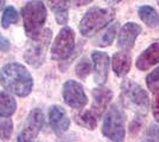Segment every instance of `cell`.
Returning <instances> with one entry per match:
<instances>
[{
    "label": "cell",
    "instance_id": "5bb4252c",
    "mask_svg": "<svg viewBox=\"0 0 159 142\" xmlns=\"http://www.w3.org/2000/svg\"><path fill=\"white\" fill-rule=\"evenodd\" d=\"M159 63V43H154L150 47H147L137 59V68L141 71H146L153 65Z\"/></svg>",
    "mask_w": 159,
    "mask_h": 142
},
{
    "label": "cell",
    "instance_id": "f1b7e54d",
    "mask_svg": "<svg viewBox=\"0 0 159 142\" xmlns=\"http://www.w3.org/2000/svg\"><path fill=\"white\" fill-rule=\"evenodd\" d=\"M107 4H109V5H114V4H118V2H120L121 0H105Z\"/></svg>",
    "mask_w": 159,
    "mask_h": 142
},
{
    "label": "cell",
    "instance_id": "83f0119b",
    "mask_svg": "<svg viewBox=\"0 0 159 142\" xmlns=\"http://www.w3.org/2000/svg\"><path fill=\"white\" fill-rule=\"evenodd\" d=\"M93 0H70V2L76 5V6H84V5H88Z\"/></svg>",
    "mask_w": 159,
    "mask_h": 142
},
{
    "label": "cell",
    "instance_id": "44dd1931",
    "mask_svg": "<svg viewBox=\"0 0 159 142\" xmlns=\"http://www.w3.org/2000/svg\"><path fill=\"white\" fill-rule=\"evenodd\" d=\"M13 130V122L8 117L0 116V137L2 140H8Z\"/></svg>",
    "mask_w": 159,
    "mask_h": 142
},
{
    "label": "cell",
    "instance_id": "52a82bcc",
    "mask_svg": "<svg viewBox=\"0 0 159 142\" xmlns=\"http://www.w3.org/2000/svg\"><path fill=\"white\" fill-rule=\"evenodd\" d=\"M75 49V33L73 28L64 27L61 30L51 47V57L56 61L68 59Z\"/></svg>",
    "mask_w": 159,
    "mask_h": 142
},
{
    "label": "cell",
    "instance_id": "6da1fadb",
    "mask_svg": "<svg viewBox=\"0 0 159 142\" xmlns=\"http://www.w3.org/2000/svg\"><path fill=\"white\" fill-rule=\"evenodd\" d=\"M0 84L12 94L26 97L32 90L33 78L24 65L10 63L0 70Z\"/></svg>",
    "mask_w": 159,
    "mask_h": 142
},
{
    "label": "cell",
    "instance_id": "f546056e",
    "mask_svg": "<svg viewBox=\"0 0 159 142\" xmlns=\"http://www.w3.org/2000/svg\"><path fill=\"white\" fill-rule=\"evenodd\" d=\"M5 5V0H0V11L2 10V7Z\"/></svg>",
    "mask_w": 159,
    "mask_h": 142
},
{
    "label": "cell",
    "instance_id": "277c9868",
    "mask_svg": "<svg viewBox=\"0 0 159 142\" xmlns=\"http://www.w3.org/2000/svg\"><path fill=\"white\" fill-rule=\"evenodd\" d=\"M121 100L127 108L132 109L139 116L145 115L148 109V96L146 91L131 80L124 81L121 85Z\"/></svg>",
    "mask_w": 159,
    "mask_h": 142
},
{
    "label": "cell",
    "instance_id": "30bf717a",
    "mask_svg": "<svg viewBox=\"0 0 159 142\" xmlns=\"http://www.w3.org/2000/svg\"><path fill=\"white\" fill-rule=\"evenodd\" d=\"M92 59L94 64V80L99 85H102L106 83L108 77L109 57L106 52L94 51L92 54Z\"/></svg>",
    "mask_w": 159,
    "mask_h": 142
},
{
    "label": "cell",
    "instance_id": "3957f363",
    "mask_svg": "<svg viewBox=\"0 0 159 142\" xmlns=\"http://www.w3.org/2000/svg\"><path fill=\"white\" fill-rule=\"evenodd\" d=\"M115 17L113 8L94 7L89 10L80 23V32L84 37H92L98 33L101 28L107 26Z\"/></svg>",
    "mask_w": 159,
    "mask_h": 142
},
{
    "label": "cell",
    "instance_id": "4dcf8cb0",
    "mask_svg": "<svg viewBox=\"0 0 159 142\" xmlns=\"http://www.w3.org/2000/svg\"><path fill=\"white\" fill-rule=\"evenodd\" d=\"M157 1H158V4H159V0H157Z\"/></svg>",
    "mask_w": 159,
    "mask_h": 142
},
{
    "label": "cell",
    "instance_id": "8fae6325",
    "mask_svg": "<svg viewBox=\"0 0 159 142\" xmlns=\"http://www.w3.org/2000/svg\"><path fill=\"white\" fill-rule=\"evenodd\" d=\"M49 118L51 128L57 135H62L63 133H66L70 126V118L66 115V110L60 105H52L50 108Z\"/></svg>",
    "mask_w": 159,
    "mask_h": 142
},
{
    "label": "cell",
    "instance_id": "7c38bea8",
    "mask_svg": "<svg viewBox=\"0 0 159 142\" xmlns=\"http://www.w3.org/2000/svg\"><path fill=\"white\" fill-rule=\"evenodd\" d=\"M141 32V27L135 23H127L121 27L118 37V46L122 50H131L137 37Z\"/></svg>",
    "mask_w": 159,
    "mask_h": 142
},
{
    "label": "cell",
    "instance_id": "d4e9b609",
    "mask_svg": "<svg viewBox=\"0 0 159 142\" xmlns=\"http://www.w3.org/2000/svg\"><path fill=\"white\" fill-rule=\"evenodd\" d=\"M152 111L153 116L156 118V121L159 122V89L154 90V97H153L152 103Z\"/></svg>",
    "mask_w": 159,
    "mask_h": 142
},
{
    "label": "cell",
    "instance_id": "e0dca14e",
    "mask_svg": "<svg viewBox=\"0 0 159 142\" xmlns=\"http://www.w3.org/2000/svg\"><path fill=\"white\" fill-rule=\"evenodd\" d=\"M17 109V102L13 96L5 91H0V116L10 117Z\"/></svg>",
    "mask_w": 159,
    "mask_h": 142
},
{
    "label": "cell",
    "instance_id": "5b68a950",
    "mask_svg": "<svg viewBox=\"0 0 159 142\" xmlns=\"http://www.w3.org/2000/svg\"><path fill=\"white\" fill-rule=\"evenodd\" d=\"M51 37H52L51 30L45 28L37 37L32 38L24 54V59L27 64L32 65L33 68H38L44 63L47 50L51 41Z\"/></svg>",
    "mask_w": 159,
    "mask_h": 142
},
{
    "label": "cell",
    "instance_id": "603a6c76",
    "mask_svg": "<svg viewBox=\"0 0 159 142\" xmlns=\"http://www.w3.org/2000/svg\"><path fill=\"white\" fill-rule=\"evenodd\" d=\"M75 71H76V75L79 76L80 78H86L87 76L90 74V71H92V64H90V62L88 61L87 58H83L76 65Z\"/></svg>",
    "mask_w": 159,
    "mask_h": 142
},
{
    "label": "cell",
    "instance_id": "484cf974",
    "mask_svg": "<svg viewBox=\"0 0 159 142\" xmlns=\"http://www.w3.org/2000/svg\"><path fill=\"white\" fill-rule=\"evenodd\" d=\"M148 141H158L159 140V128L156 126H151L146 131V139Z\"/></svg>",
    "mask_w": 159,
    "mask_h": 142
},
{
    "label": "cell",
    "instance_id": "2e32d148",
    "mask_svg": "<svg viewBox=\"0 0 159 142\" xmlns=\"http://www.w3.org/2000/svg\"><path fill=\"white\" fill-rule=\"evenodd\" d=\"M49 4L55 13L56 21L60 25H66L68 23V8L71 4L70 0H49Z\"/></svg>",
    "mask_w": 159,
    "mask_h": 142
},
{
    "label": "cell",
    "instance_id": "ffe728a7",
    "mask_svg": "<svg viewBox=\"0 0 159 142\" xmlns=\"http://www.w3.org/2000/svg\"><path fill=\"white\" fill-rule=\"evenodd\" d=\"M118 28H119V24H116V23L111 25L96 41H94V44L98 45V46H108V45H111L113 41H114L116 33H118Z\"/></svg>",
    "mask_w": 159,
    "mask_h": 142
},
{
    "label": "cell",
    "instance_id": "9c48e42d",
    "mask_svg": "<svg viewBox=\"0 0 159 142\" xmlns=\"http://www.w3.org/2000/svg\"><path fill=\"white\" fill-rule=\"evenodd\" d=\"M63 100L66 104L74 109H82L88 103L83 87L73 80L66 81L63 85Z\"/></svg>",
    "mask_w": 159,
    "mask_h": 142
},
{
    "label": "cell",
    "instance_id": "8992f818",
    "mask_svg": "<svg viewBox=\"0 0 159 142\" xmlns=\"http://www.w3.org/2000/svg\"><path fill=\"white\" fill-rule=\"evenodd\" d=\"M102 134L112 141H122L125 139V115L116 105H112L106 113Z\"/></svg>",
    "mask_w": 159,
    "mask_h": 142
},
{
    "label": "cell",
    "instance_id": "7a4b0ae2",
    "mask_svg": "<svg viewBox=\"0 0 159 142\" xmlns=\"http://www.w3.org/2000/svg\"><path fill=\"white\" fill-rule=\"evenodd\" d=\"M25 32L30 38H34L42 32V28L47 20V8L39 0L27 2L21 8Z\"/></svg>",
    "mask_w": 159,
    "mask_h": 142
},
{
    "label": "cell",
    "instance_id": "ba28073f",
    "mask_svg": "<svg viewBox=\"0 0 159 142\" xmlns=\"http://www.w3.org/2000/svg\"><path fill=\"white\" fill-rule=\"evenodd\" d=\"M44 126V115L40 109H33L26 117V121L23 124L21 130L18 134L17 140L23 142L33 141Z\"/></svg>",
    "mask_w": 159,
    "mask_h": 142
},
{
    "label": "cell",
    "instance_id": "4fadbf2b",
    "mask_svg": "<svg viewBox=\"0 0 159 142\" xmlns=\"http://www.w3.org/2000/svg\"><path fill=\"white\" fill-rule=\"evenodd\" d=\"M113 97V93L109 89L106 88H96L93 90V105L92 111L95 115L100 117L106 110L108 103Z\"/></svg>",
    "mask_w": 159,
    "mask_h": 142
},
{
    "label": "cell",
    "instance_id": "4316f807",
    "mask_svg": "<svg viewBox=\"0 0 159 142\" xmlns=\"http://www.w3.org/2000/svg\"><path fill=\"white\" fill-rule=\"evenodd\" d=\"M10 47H11V44H10L8 39L4 38V37L0 34V51L7 52V51L10 50Z\"/></svg>",
    "mask_w": 159,
    "mask_h": 142
},
{
    "label": "cell",
    "instance_id": "7402d4cb",
    "mask_svg": "<svg viewBox=\"0 0 159 142\" xmlns=\"http://www.w3.org/2000/svg\"><path fill=\"white\" fill-rule=\"evenodd\" d=\"M18 21V13L13 7L8 6L5 8L4 14H2V19H1V26L4 28H7L10 25L16 24Z\"/></svg>",
    "mask_w": 159,
    "mask_h": 142
},
{
    "label": "cell",
    "instance_id": "cb8c5ba5",
    "mask_svg": "<svg viewBox=\"0 0 159 142\" xmlns=\"http://www.w3.org/2000/svg\"><path fill=\"white\" fill-rule=\"evenodd\" d=\"M146 83H147V87L150 90H152V91L156 90L157 85L159 84V68L148 74V76L146 77Z\"/></svg>",
    "mask_w": 159,
    "mask_h": 142
},
{
    "label": "cell",
    "instance_id": "d6986e66",
    "mask_svg": "<svg viewBox=\"0 0 159 142\" xmlns=\"http://www.w3.org/2000/svg\"><path fill=\"white\" fill-rule=\"evenodd\" d=\"M75 121L77 122V124L84 127V128L89 129V130H94L98 126V116L95 115L90 109V110L82 111L79 115L75 116Z\"/></svg>",
    "mask_w": 159,
    "mask_h": 142
},
{
    "label": "cell",
    "instance_id": "9a60e30c",
    "mask_svg": "<svg viewBox=\"0 0 159 142\" xmlns=\"http://www.w3.org/2000/svg\"><path fill=\"white\" fill-rule=\"evenodd\" d=\"M131 54L127 52L126 50L116 52L112 58V65L114 74L119 77H122L128 74L131 69Z\"/></svg>",
    "mask_w": 159,
    "mask_h": 142
},
{
    "label": "cell",
    "instance_id": "ac0fdd59",
    "mask_svg": "<svg viewBox=\"0 0 159 142\" xmlns=\"http://www.w3.org/2000/svg\"><path fill=\"white\" fill-rule=\"evenodd\" d=\"M140 19L148 27H157L159 24V14L151 6H141L138 10Z\"/></svg>",
    "mask_w": 159,
    "mask_h": 142
}]
</instances>
